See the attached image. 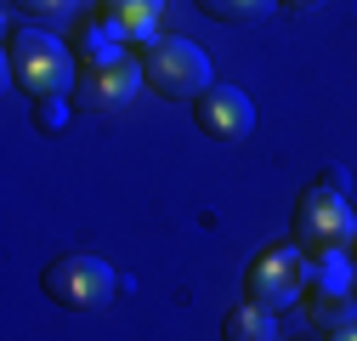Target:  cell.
Masks as SVG:
<instances>
[{
	"label": "cell",
	"instance_id": "obj_12",
	"mask_svg": "<svg viewBox=\"0 0 357 341\" xmlns=\"http://www.w3.org/2000/svg\"><path fill=\"white\" fill-rule=\"evenodd\" d=\"M278 6H284V12H324L329 0H278Z\"/></svg>",
	"mask_w": 357,
	"mask_h": 341
},
{
	"label": "cell",
	"instance_id": "obj_4",
	"mask_svg": "<svg viewBox=\"0 0 357 341\" xmlns=\"http://www.w3.org/2000/svg\"><path fill=\"white\" fill-rule=\"evenodd\" d=\"M142 74L159 97H176V103H193L204 85H210V57L193 46V40L182 34H170V40H148V52H142Z\"/></svg>",
	"mask_w": 357,
	"mask_h": 341
},
{
	"label": "cell",
	"instance_id": "obj_2",
	"mask_svg": "<svg viewBox=\"0 0 357 341\" xmlns=\"http://www.w3.org/2000/svg\"><path fill=\"white\" fill-rule=\"evenodd\" d=\"M289 239H295V245L312 256V262H329V256L351 250L357 222H351V205H346V194H340V188H329V182L306 188V194L295 199V228H289Z\"/></svg>",
	"mask_w": 357,
	"mask_h": 341
},
{
	"label": "cell",
	"instance_id": "obj_13",
	"mask_svg": "<svg viewBox=\"0 0 357 341\" xmlns=\"http://www.w3.org/2000/svg\"><path fill=\"white\" fill-rule=\"evenodd\" d=\"M351 262H357V239H351Z\"/></svg>",
	"mask_w": 357,
	"mask_h": 341
},
{
	"label": "cell",
	"instance_id": "obj_1",
	"mask_svg": "<svg viewBox=\"0 0 357 341\" xmlns=\"http://www.w3.org/2000/svg\"><path fill=\"white\" fill-rule=\"evenodd\" d=\"M6 68H12L17 92H23L29 103H52V97H63L68 85H74V57H68V46H63L57 34L34 29V23H17V29L6 34Z\"/></svg>",
	"mask_w": 357,
	"mask_h": 341
},
{
	"label": "cell",
	"instance_id": "obj_10",
	"mask_svg": "<svg viewBox=\"0 0 357 341\" xmlns=\"http://www.w3.org/2000/svg\"><path fill=\"white\" fill-rule=\"evenodd\" d=\"M193 6L215 23H261L266 12H273V0H193Z\"/></svg>",
	"mask_w": 357,
	"mask_h": 341
},
{
	"label": "cell",
	"instance_id": "obj_3",
	"mask_svg": "<svg viewBox=\"0 0 357 341\" xmlns=\"http://www.w3.org/2000/svg\"><path fill=\"white\" fill-rule=\"evenodd\" d=\"M40 290H46V302L63 307V313H97L114 302L119 290V273L102 262V256H85V250H68L57 262L40 273Z\"/></svg>",
	"mask_w": 357,
	"mask_h": 341
},
{
	"label": "cell",
	"instance_id": "obj_9",
	"mask_svg": "<svg viewBox=\"0 0 357 341\" xmlns=\"http://www.w3.org/2000/svg\"><path fill=\"white\" fill-rule=\"evenodd\" d=\"M278 324H273V307H261V302H250L244 296V307L227 319V341H266Z\"/></svg>",
	"mask_w": 357,
	"mask_h": 341
},
{
	"label": "cell",
	"instance_id": "obj_5",
	"mask_svg": "<svg viewBox=\"0 0 357 341\" xmlns=\"http://www.w3.org/2000/svg\"><path fill=\"white\" fill-rule=\"evenodd\" d=\"M306 279H312V256L301 245H266L255 262H250V273H244V296L278 313V307L301 302Z\"/></svg>",
	"mask_w": 357,
	"mask_h": 341
},
{
	"label": "cell",
	"instance_id": "obj_8",
	"mask_svg": "<svg viewBox=\"0 0 357 341\" xmlns=\"http://www.w3.org/2000/svg\"><path fill=\"white\" fill-rule=\"evenodd\" d=\"M165 0H102V29L125 46H148L153 29H159Z\"/></svg>",
	"mask_w": 357,
	"mask_h": 341
},
{
	"label": "cell",
	"instance_id": "obj_6",
	"mask_svg": "<svg viewBox=\"0 0 357 341\" xmlns=\"http://www.w3.org/2000/svg\"><path fill=\"white\" fill-rule=\"evenodd\" d=\"M142 80H148V74H142V57H130L125 40H119V46H102L91 63H85V74H79V103L97 108V114H114V108H125L130 97H137Z\"/></svg>",
	"mask_w": 357,
	"mask_h": 341
},
{
	"label": "cell",
	"instance_id": "obj_11",
	"mask_svg": "<svg viewBox=\"0 0 357 341\" xmlns=\"http://www.w3.org/2000/svg\"><path fill=\"white\" fill-rule=\"evenodd\" d=\"M29 23H63L68 12H79V0H12Z\"/></svg>",
	"mask_w": 357,
	"mask_h": 341
},
{
	"label": "cell",
	"instance_id": "obj_7",
	"mask_svg": "<svg viewBox=\"0 0 357 341\" xmlns=\"http://www.w3.org/2000/svg\"><path fill=\"white\" fill-rule=\"evenodd\" d=\"M193 119H199V131L215 137V143H244L250 137V125H255V108L250 97L238 92V85H204V92L193 97Z\"/></svg>",
	"mask_w": 357,
	"mask_h": 341
}]
</instances>
